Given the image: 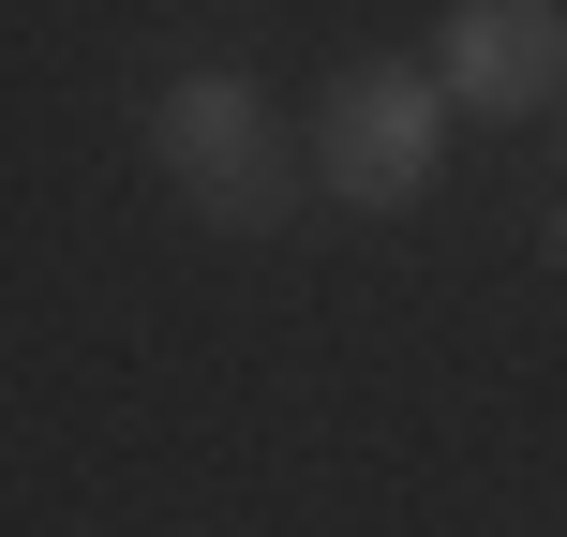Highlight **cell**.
<instances>
[{"mask_svg": "<svg viewBox=\"0 0 567 537\" xmlns=\"http://www.w3.org/2000/svg\"><path fill=\"white\" fill-rule=\"evenodd\" d=\"M150 165H165V195L195 209L209 239H269L284 209L313 195V165H299V135H284V105H269V75H239V60H179L165 90H150Z\"/></svg>", "mask_w": 567, "mask_h": 537, "instance_id": "6da1fadb", "label": "cell"}, {"mask_svg": "<svg viewBox=\"0 0 567 537\" xmlns=\"http://www.w3.org/2000/svg\"><path fill=\"white\" fill-rule=\"evenodd\" d=\"M299 165L329 209H373V225H403V209L449 179V90H433V60H343L329 90H313L299 120Z\"/></svg>", "mask_w": 567, "mask_h": 537, "instance_id": "7a4b0ae2", "label": "cell"}, {"mask_svg": "<svg viewBox=\"0 0 567 537\" xmlns=\"http://www.w3.org/2000/svg\"><path fill=\"white\" fill-rule=\"evenodd\" d=\"M433 90H449V120H553L567 105V0H449L433 16Z\"/></svg>", "mask_w": 567, "mask_h": 537, "instance_id": "3957f363", "label": "cell"}, {"mask_svg": "<svg viewBox=\"0 0 567 537\" xmlns=\"http://www.w3.org/2000/svg\"><path fill=\"white\" fill-rule=\"evenodd\" d=\"M538 255H553V269H567V195H553V225H538Z\"/></svg>", "mask_w": 567, "mask_h": 537, "instance_id": "277c9868", "label": "cell"}, {"mask_svg": "<svg viewBox=\"0 0 567 537\" xmlns=\"http://www.w3.org/2000/svg\"><path fill=\"white\" fill-rule=\"evenodd\" d=\"M553 149H567V105H553Z\"/></svg>", "mask_w": 567, "mask_h": 537, "instance_id": "5b68a950", "label": "cell"}]
</instances>
